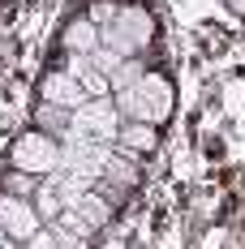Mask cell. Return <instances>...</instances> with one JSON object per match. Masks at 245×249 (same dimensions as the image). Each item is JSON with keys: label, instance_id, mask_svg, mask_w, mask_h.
I'll list each match as a JSON object with an SVG mask.
<instances>
[{"label": "cell", "instance_id": "14", "mask_svg": "<svg viewBox=\"0 0 245 249\" xmlns=\"http://www.w3.org/2000/svg\"><path fill=\"white\" fill-rule=\"evenodd\" d=\"M116 9H121V4H116V0H95V4H91V9H86V13H82V18H86V22L95 26L99 35H103V30H108V26H112V18H116Z\"/></svg>", "mask_w": 245, "mask_h": 249}, {"label": "cell", "instance_id": "6", "mask_svg": "<svg viewBox=\"0 0 245 249\" xmlns=\"http://www.w3.org/2000/svg\"><path fill=\"white\" fill-rule=\"evenodd\" d=\"M39 103H52L60 112H77L86 103V95H82V86L65 69H48V73L39 77Z\"/></svg>", "mask_w": 245, "mask_h": 249}, {"label": "cell", "instance_id": "5", "mask_svg": "<svg viewBox=\"0 0 245 249\" xmlns=\"http://www.w3.org/2000/svg\"><path fill=\"white\" fill-rule=\"evenodd\" d=\"M39 228H43V219L35 215V206L26 198H4V194H0V232H4L18 249H22Z\"/></svg>", "mask_w": 245, "mask_h": 249}, {"label": "cell", "instance_id": "10", "mask_svg": "<svg viewBox=\"0 0 245 249\" xmlns=\"http://www.w3.org/2000/svg\"><path fill=\"white\" fill-rule=\"evenodd\" d=\"M138 180H142L138 163H133L129 155H121V150H112V155H108V163H103V176H99V185H108V189H133Z\"/></svg>", "mask_w": 245, "mask_h": 249}, {"label": "cell", "instance_id": "8", "mask_svg": "<svg viewBox=\"0 0 245 249\" xmlns=\"http://www.w3.org/2000/svg\"><path fill=\"white\" fill-rule=\"evenodd\" d=\"M69 211L77 215V224L95 236L99 228H108V219H112V198H108V194H99V189H91V194H82Z\"/></svg>", "mask_w": 245, "mask_h": 249}, {"label": "cell", "instance_id": "7", "mask_svg": "<svg viewBox=\"0 0 245 249\" xmlns=\"http://www.w3.org/2000/svg\"><path fill=\"white\" fill-rule=\"evenodd\" d=\"M116 146L121 155H155L159 150V129L155 124H142V121H121V133H116Z\"/></svg>", "mask_w": 245, "mask_h": 249}, {"label": "cell", "instance_id": "4", "mask_svg": "<svg viewBox=\"0 0 245 249\" xmlns=\"http://www.w3.org/2000/svg\"><path fill=\"white\" fill-rule=\"evenodd\" d=\"M69 129H74L77 138L95 142V146H108V150H116L121 116H116L112 99H86V103H82V107L74 112V116H69Z\"/></svg>", "mask_w": 245, "mask_h": 249}, {"label": "cell", "instance_id": "12", "mask_svg": "<svg viewBox=\"0 0 245 249\" xmlns=\"http://www.w3.org/2000/svg\"><path fill=\"white\" fill-rule=\"evenodd\" d=\"M69 116H74V112H60V107H52V103H39V107H35V129L48 133V138H60V133L69 129Z\"/></svg>", "mask_w": 245, "mask_h": 249}, {"label": "cell", "instance_id": "1", "mask_svg": "<svg viewBox=\"0 0 245 249\" xmlns=\"http://www.w3.org/2000/svg\"><path fill=\"white\" fill-rule=\"evenodd\" d=\"M155 35H159V22L151 18V9H142V4H121L116 18H112V26L99 35V43L129 60V56H147V48L155 43Z\"/></svg>", "mask_w": 245, "mask_h": 249}, {"label": "cell", "instance_id": "11", "mask_svg": "<svg viewBox=\"0 0 245 249\" xmlns=\"http://www.w3.org/2000/svg\"><path fill=\"white\" fill-rule=\"evenodd\" d=\"M142 73H147V65H142V56H129V60H121V65L112 69V77H108V86H112V95H121V90H133V86L142 82Z\"/></svg>", "mask_w": 245, "mask_h": 249}, {"label": "cell", "instance_id": "15", "mask_svg": "<svg viewBox=\"0 0 245 249\" xmlns=\"http://www.w3.org/2000/svg\"><path fill=\"white\" fill-rule=\"evenodd\" d=\"M0 249H18V245H13V241H9V236H4V232H0Z\"/></svg>", "mask_w": 245, "mask_h": 249}, {"label": "cell", "instance_id": "2", "mask_svg": "<svg viewBox=\"0 0 245 249\" xmlns=\"http://www.w3.org/2000/svg\"><path fill=\"white\" fill-rule=\"evenodd\" d=\"M9 168L35 176V180H48L52 172H60V142L30 124L9 142Z\"/></svg>", "mask_w": 245, "mask_h": 249}, {"label": "cell", "instance_id": "9", "mask_svg": "<svg viewBox=\"0 0 245 249\" xmlns=\"http://www.w3.org/2000/svg\"><path fill=\"white\" fill-rule=\"evenodd\" d=\"M60 48H65V56H91L99 48V30L86 18H69L60 30Z\"/></svg>", "mask_w": 245, "mask_h": 249}, {"label": "cell", "instance_id": "3", "mask_svg": "<svg viewBox=\"0 0 245 249\" xmlns=\"http://www.w3.org/2000/svg\"><path fill=\"white\" fill-rule=\"evenodd\" d=\"M133 99H138V121L159 129L176 112V86H172V77L164 69H147L142 82L133 86Z\"/></svg>", "mask_w": 245, "mask_h": 249}, {"label": "cell", "instance_id": "13", "mask_svg": "<svg viewBox=\"0 0 245 249\" xmlns=\"http://www.w3.org/2000/svg\"><path fill=\"white\" fill-rule=\"evenodd\" d=\"M35 189H39V180H35V176H26V172H13V168H9V172H4V180H0V194H4V198H35Z\"/></svg>", "mask_w": 245, "mask_h": 249}]
</instances>
